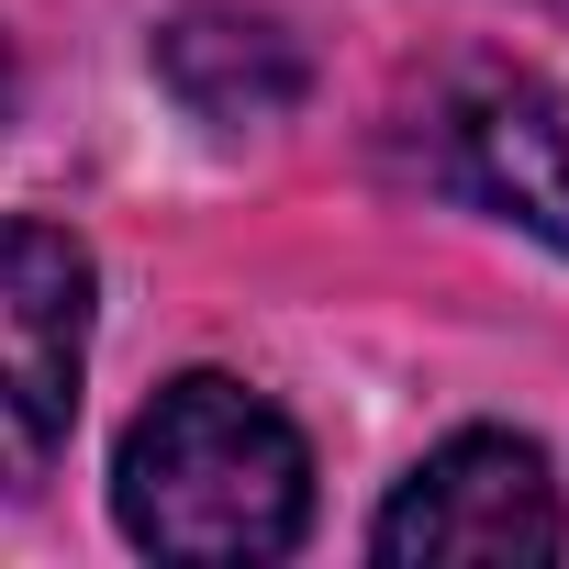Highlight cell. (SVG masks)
I'll return each mask as SVG.
<instances>
[{
	"instance_id": "6da1fadb",
	"label": "cell",
	"mask_w": 569,
	"mask_h": 569,
	"mask_svg": "<svg viewBox=\"0 0 569 569\" xmlns=\"http://www.w3.org/2000/svg\"><path fill=\"white\" fill-rule=\"evenodd\" d=\"M112 513L146 558L179 569H257L291 558L313 525V458L291 436V413L257 402L246 380H168L112 458Z\"/></svg>"
},
{
	"instance_id": "7a4b0ae2",
	"label": "cell",
	"mask_w": 569,
	"mask_h": 569,
	"mask_svg": "<svg viewBox=\"0 0 569 569\" xmlns=\"http://www.w3.org/2000/svg\"><path fill=\"white\" fill-rule=\"evenodd\" d=\"M90 369V246L57 223H0V491H34L79 425Z\"/></svg>"
},
{
	"instance_id": "3957f363",
	"label": "cell",
	"mask_w": 569,
	"mask_h": 569,
	"mask_svg": "<svg viewBox=\"0 0 569 569\" xmlns=\"http://www.w3.org/2000/svg\"><path fill=\"white\" fill-rule=\"evenodd\" d=\"M369 547L391 569H513V558H569V513L525 436H447L391 491Z\"/></svg>"
},
{
	"instance_id": "277c9868",
	"label": "cell",
	"mask_w": 569,
	"mask_h": 569,
	"mask_svg": "<svg viewBox=\"0 0 569 569\" xmlns=\"http://www.w3.org/2000/svg\"><path fill=\"white\" fill-rule=\"evenodd\" d=\"M436 168L447 190H469L480 212L525 223L536 246L569 257V112L547 79L525 68H469L436 112Z\"/></svg>"
},
{
	"instance_id": "5b68a950",
	"label": "cell",
	"mask_w": 569,
	"mask_h": 569,
	"mask_svg": "<svg viewBox=\"0 0 569 569\" xmlns=\"http://www.w3.org/2000/svg\"><path fill=\"white\" fill-rule=\"evenodd\" d=\"M157 79L201 112V123H279L302 101V46L268 12H179L157 34Z\"/></svg>"
},
{
	"instance_id": "8992f818",
	"label": "cell",
	"mask_w": 569,
	"mask_h": 569,
	"mask_svg": "<svg viewBox=\"0 0 569 569\" xmlns=\"http://www.w3.org/2000/svg\"><path fill=\"white\" fill-rule=\"evenodd\" d=\"M0 101H12V57H0Z\"/></svg>"
}]
</instances>
